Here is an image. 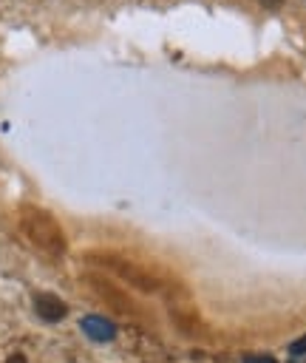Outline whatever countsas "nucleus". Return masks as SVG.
Segmentation results:
<instances>
[{"label": "nucleus", "mask_w": 306, "mask_h": 363, "mask_svg": "<svg viewBox=\"0 0 306 363\" xmlns=\"http://www.w3.org/2000/svg\"><path fill=\"white\" fill-rule=\"evenodd\" d=\"M34 309H37V315H40L42 320H48V323L62 320L65 312H68V306H65L57 295H37V298H34Z\"/></svg>", "instance_id": "f257e3e1"}, {"label": "nucleus", "mask_w": 306, "mask_h": 363, "mask_svg": "<svg viewBox=\"0 0 306 363\" xmlns=\"http://www.w3.org/2000/svg\"><path fill=\"white\" fill-rule=\"evenodd\" d=\"M82 329H85V335L94 337V340H110V337L116 335L113 323L105 320V318H99V315H88V318L82 320Z\"/></svg>", "instance_id": "f03ea898"}, {"label": "nucleus", "mask_w": 306, "mask_h": 363, "mask_svg": "<svg viewBox=\"0 0 306 363\" xmlns=\"http://www.w3.org/2000/svg\"><path fill=\"white\" fill-rule=\"evenodd\" d=\"M244 363H278V360L269 354H249V357H244Z\"/></svg>", "instance_id": "7ed1b4c3"}, {"label": "nucleus", "mask_w": 306, "mask_h": 363, "mask_svg": "<svg viewBox=\"0 0 306 363\" xmlns=\"http://www.w3.org/2000/svg\"><path fill=\"white\" fill-rule=\"evenodd\" d=\"M292 354H306V335L303 337H298L295 343H292V349H289Z\"/></svg>", "instance_id": "20e7f679"}, {"label": "nucleus", "mask_w": 306, "mask_h": 363, "mask_svg": "<svg viewBox=\"0 0 306 363\" xmlns=\"http://www.w3.org/2000/svg\"><path fill=\"white\" fill-rule=\"evenodd\" d=\"M6 363H28V360H26V357H23V354H11V357H8V360H6Z\"/></svg>", "instance_id": "39448f33"}, {"label": "nucleus", "mask_w": 306, "mask_h": 363, "mask_svg": "<svg viewBox=\"0 0 306 363\" xmlns=\"http://www.w3.org/2000/svg\"><path fill=\"white\" fill-rule=\"evenodd\" d=\"M264 6H278V0H261Z\"/></svg>", "instance_id": "423d86ee"}]
</instances>
